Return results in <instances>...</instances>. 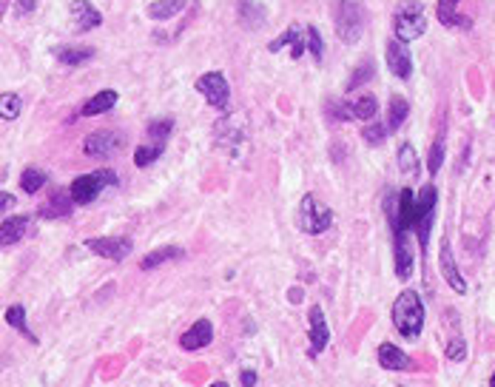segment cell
I'll return each mask as SVG.
<instances>
[{
  "instance_id": "obj_1",
  "label": "cell",
  "mask_w": 495,
  "mask_h": 387,
  "mask_svg": "<svg viewBox=\"0 0 495 387\" xmlns=\"http://www.w3.org/2000/svg\"><path fill=\"white\" fill-rule=\"evenodd\" d=\"M393 328L404 339H419L424 330V302L416 290H401L393 302Z\"/></svg>"
},
{
  "instance_id": "obj_2",
  "label": "cell",
  "mask_w": 495,
  "mask_h": 387,
  "mask_svg": "<svg viewBox=\"0 0 495 387\" xmlns=\"http://www.w3.org/2000/svg\"><path fill=\"white\" fill-rule=\"evenodd\" d=\"M393 31L404 43L419 40L427 31V12L422 0H401L393 12Z\"/></svg>"
},
{
  "instance_id": "obj_3",
  "label": "cell",
  "mask_w": 495,
  "mask_h": 387,
  "mask_svg": "<svg viewBox=\"0 0 495 387\" xmlns=\"http://www.w3.org/2000/svg\"><path fill=\"white\" fill-rule=\"evenodd\" d=\"M364 6L361 0H336V34L342 43L353 46V43L361 40V31H364Z\"/></svg>"
},
{
  "instance_id": "obj_4",
  "label": "cell",
  "mask_w": 495,
  "mask_h": 387,
  "mask_svg": "<svg viewBox=\"0 0 495 387\" xmlns=\"http://www.w3.org/2000/svg\"><path fill=\"white\" fill-rule=\"evenodd\" d=\"M436 205H438V191L433 183H427L419 197H416V211H412V231L419 237V245L427 251L430 245V231H433V220H436Z\"/></svg>"
},
{
  "instance_id": "obj_5",
  "label": "cell",
  "mask_w": 495,
  "mask_h": 387,
  "mask_svg": "<svg viewBox=\"0 0 495 387\" xmlns=\"http://www.w3.org/2000/svg\"><path fill=\"white\" fill-rule=\"evenodd\" d=\"M296 225H299L302 234L319 237V234H324L330 225H333V211H330L327 205H322L313 194H308V197H302V202H299Z\"/></svg>"
},
{
  "instance_id": "obj_6",
  "label": "cell",
  "mask_w": 495,
  "mask_h": 387,
  "mask_svg": "<svg viewBox=\"0 0 495 387\" xmlns=\"http://www.w3.org/2000/svg\"><path fill=\"white\" fill-rule=\"evenodd\" d=\"M117 185V174L111 168H100V171H92V174H82L71 183V197L77 205H92L103 188H114Z\"/></svg>"
},
{
  "instance_id": "obj_7",
  "label": "cell",
  "mask_w": 495,
  "mask_h": 387,
  "mask_svg": "<svg viewBox=\"0 0 495 387\" xmlns=\"http://www.w3.org/2000/svg\"><path fill=\"white\" fill-rule=\"evenodd\" d=\"M196 92H202V97L208 100V106H214L217 111H225L231 103V85L225 80V74L220 71H208L196 80Z\"/></svg>"
},
{
  "instance_id": "obj_8",
  "label": "cell",
  "mask_w": 495,
  "mask_h": 387,
  "mask_svg": "<svg viewBox=\"0 0 495 387\" xmlns=\"http://www.w3.org/2000/svg\"><path fill=\"white\" fill-rule=\"evenodd\" d=\"M248 140V132H245V122L236 120V117H222L217 122V143L222 151H228L234 160L242 157V146Z\"/></svg>"
},
{
  "instance_id": "obj_9",
  "label": "cell",
  "mask_w": 495,
  "mask_h": 387,
  "mask_svg": "<svg viewBox=\"0 0 495 387\" xmlns=\"http://www.w3.org/2000/svg\"><path fill=\"white\" fill-rule=\"evenodd\" d=\"M122 143H126V137H122L120 132H111V128H106V132H94L86 137V143H82V151H86V157H94V160H106V157H114Z\"/></svg>"
},
{
  "instance_id": "obj_10",
  "label": "cell",
  "mask_w": 495,
  "mask_h": 387,
  "mask_svg": "<svg viewBox=\"0 0 495 387\" xmlns=\"http://www.w3.org/2000/svg\"><path fill=\"white\" fill-rule=\"evenodd\" d=\"M86 248L97 256H106V260L122 262V260H129L134 245L129 237H92V239H86Z\"/></svg>"
},
{
  "instance_id": "obj_11",
  "label": "cell",
  "mask_w": 495,
  "mask_h": 387,
  "mask_svg": "<svg viewBox=\"0 0 495 387\" xmlns=\"http://www.w3.org/2000/svg\"><path fill=\"white\" fill-rule=\"evenodd\" d=\"M438 265H441L444 282H447L452 290H456V293H467V282H464V276H461V271H459V265H456V256H452V248H450L447 239L441 242V251H438Z\"/></svg>"
},
{
  "instance_id": "obj_12",
  "label": "cell",
  "mask_w": 495,
  "mask_h": 387,
  "mask_svg": "<svg viewBox=\"0 0 495 387\" xmlns=\"http://www.w3.org/2000/svg\"><path fill=\"white\" fill-rule=\"evenodd\" d=\"M214 342V325L208 319H196L182 336H180V348L182 351H202Z\"/></svg>"
},
{
  "instance_id": "obj_13",
  "label": "cell",
  "mask_w": 495,
  "mask_h": 387,
  "mask_svg": "<svg viewBox=\"0 0 495 387\" xmlns=\"http://www.w3.org/2000/svg\"><path fill=\"white\" fill-rule=\"evenodd\" d=\"M387 69H390L396 77H401V80H407V77L412 74V57H410V49H407V43L399 40V37L387 43Z\"/></svg>"
},
{
  "instance_id": "obj_14",
  "label": "cell",
  "mask_w": 495,
  "mask_h": 387,
  "mask_svg": "<svg viewBox=\"0 0 495 387\" xmlns=\"http://www.w3.org/2000/svg\"><path fill=\"white\" fill-rule=\"evenodd\" d=\"M308 319H310V348H308V353H310V356H319V353L327 348V342H330V328H327L324 314H322L319 305L310 308Z\"/></svg>"
},
{
  "instance_id": "obj_15",
  "label": "cell",
  "mask_w": 495,
  "mask_h": 387,
  "mask_svg": "<svg viewBox=\"0 0 495 387\" xmlns=\"http://www.w3.org/2000/svg\"><path fill=\"white\" fill-rule=\"evenodd\" d=\"M74 197H71V191H55L49 199H46V205L40 208V217L43 220H60V217H69V213L74 211Z\"/></svg>"
},
{
  "instance_id": "obj_16",
  "label": "cell",
  "mask_w": 495,
  "mask_h": 387,
  "mask_svg": "<svg viewBox=\"0 0 495 387\" xmlns=\"http://www.w3.org/2000/svg\"><path fill=\"white\" fill-rule=\"evenodd\" d=\"M69 12H71V20L77 23V29H82V31L97 29L103 23V15L89 3V0H71Z\"/></svg>"
},
{
  "instance_id": "obj_17",
  "label": "cell",
  "mask_w": 495,
  "mask_h": 387,
  "mask_svg": "<svg viewBox=\"0 0 495 387\" xmlns=\"http://www.w3.org/2000/svg\"><path fill=\"white\" fill-rule=\"evenodd\" d=\"M459 3L461 0H438V23H444L447 29H473V20L459 15Z\"/></svg>"
},
{
  "instance_id": "obj_18",
  "label": "cell",
  "mask_w": 495,
  "mask_h": 387,
  "mask_svg": "<svg viewBox=\"0 0 495 387\" xmlns=\"http://www.w3.org/2000/svg\"><path fill=\"white\" fill-rule=\"evenodd\" d=\"M379 365L385 370H410L412 359L401 348H396L393 342H385V345H379Z\"/></svg>"
},
{
  "instance_id": "obj_19",
  "label": "cell",
  "mask_w": 495,
  "mask_h": 387,
  "mask_svg": "<svg viewBox=\"0 0 495 387\" xmlns=\"http://www.w3.org/2000/svg\"><path fill=\"white\" fill-rule=\"evenodd\" d=\"M29 223H31L29 213H20V217L3 220V225H0V242H3V248H12L15 242H20L23 234H26V228H29Z\"/></svg>"
},
{
  "instance_id": "obj_20",
  "label": "cell",
  "mask_w": 495,
  "mask_h": 387,
  "mask_svg": "<svg viewBox=\"0 0 495 387\" xmlns=\"http://www.w3.org/2000/svg\"><path fill=\"white\" fill-rule=\"evenodd\" d=\"M117 100H120V94H117L114 89H103V92H97L89 103H82L80 114H82V117H97V114H106V111H111V108L117 106Z\"/></svg>"
},
{
  "instance_id": "obj_21",
  "label": "cell",
  "mask_w": 495,
  "mask_h": 387,
  "mask_svg": "<svg viewBox=\"0 0 495 387\" xmlns=\"http://www.w3.org/2000/svg\"><path fill=\"white\" fill-rule=\"evenodd\" d=\"M347 108V120H373L379 114V103L373 94H359L356 100L345 103Z\"/></svg>"
},
{
  "instance_id": "obj_22",
  "label": "cell",
  "mask_w": 495,
  "mask_h": 387,
  "mask_svg": "<svg viewBox=\"0 0 495 387\" xmlns=\"http://www.w3.org/2000/svg\"><path fill=\"white\" fill-rule=\"evenodd\" d=\"M52 55L63 63V66H80L94 57V49L92 46H57L52 49Z\"/></svg>"
},
{
  "instance_id": "obj_23",
  "label": "cell",
  "mask_w": 495,
  "mask_h": 387,
  "mask_svg": "<svg viewBox=\"0 0 495 387\" xmlns=\"http://www.w3.org/2000/svg\"><path fill=\"white\" fill-rule=\"evenodd\" d=\"M180 256H182V248L165 245V248H157V251H151L148 256H143L140 268H143V271H154V268H159V265H165V262H171V260H180Z\"/></svg>"
},
{
  "instance_id": "obj_24",
  "label": "cell",
  "mask_w": 495,
  "mask_h": 387,
  "mask_svg": "<svg viewBox=\"0 0 495 387\" xmlns=\"http://www.w3.org/2000/svg\"><path fill=\"white\" fill-rule=\"evenodd\" d=\"M285 46H294V57H302V52L308 49V46H305V43L299 40V29H296V26H291V29H285V31H282V34H279L276 40H271V46H268V49H271V52L276 55V52H282Z\"/></svg>"
},
{
  "instance_id": "obj_25",
  "label": "cell",
  "mask_w": 495,
  "mask_h": 387,
  "mask_svg": "<svg viewBox=\"0 0 495 387\" xmlns=\"http://www.w3.org/2000/svg\"><path fill=\"white\" fill-rule=\"evenodd\" d=\"M188 0H154L148 6V17L151 20H171L174 15H180L185 9Z\"/></svg>"
},
{
  "instance_id": "obj_26",
  "label": "cell",
  "mask_w": 495,
  "mask_h": 387,
  "mask_svg": "<svg viewBox=\"0 0 495 387\" xmlns=\"http://www.w3.org/2000/svg\"><path fill=\"white\" fill-rule=\"evenodd\" d=\"M46 183H49V177H46V171H40V168H34V165H29L23 174H20V185H23V191L26 194H37V191H43L46 188Z\"/></svg>"
},
{
  "instance_id": "obj_27",
  "label": "cell",
  "mask_w": 495,
  "mask_h": 387,
  "mask_svg": "<svg viewBox=\"0 0 495 387\" xmlns=\"http://www.w3.org/2000/svg\"><path fill=\"white\" fill-rule=\"evenodd\" d=\"M399 171L404 177H419V154L410 143L399 148Z\"/></svg>"
},
{
  "instance_id": "obj_28",
  "label": "cell",
  "mask_w": 495,
  "mask_h": 387,
  "mask_svg": "<svg viewBox=\"0 0 495 387\" xmlns=\"http://www.w3.org/2000/svg\"><path fill=\"white\" fill-rule=\"evenodd\" d=\"M407 114H410V103L401 94H393L390 97V117H387V128H390V132L401 128V122L407 120Z\"/></svg>"
},
{
  "instance_id": "obj_29",
  "label": "cell",
  "mask_w": 495,
  "mask_h": 387,
  "mask_svg": "<svg viewBox=\"0 0 495 387\" xmlns=\"http://www.w3.org/2000/svg\"><path fill=\"white\" fill-rule=\"evenodd\" d=\"M162 151H165V143H157V140H151V143H145V146H137V151H134V162H137V168L151 165L154 160L162 157Z\"/></svg>"
},
{
  "instance_id": "obj_30",
  "label": "cell",
  "mask_w": 495,
  "mask_h": 387,
  "mask_svg": "<svg viewBox=\"0 0 495 387\" xmlns=\"http://www.w3.org/2000/svg\"><path fill=\"white\" fill-rule=\"evenodd\" d=\"M6 322H9V325L17 330V333H23L29 342H37V336H34V333L26 328V311H23V305H12V308L6 311Z\"/></svg>"
},
{
  "instance_id": "obj_31",
  "label": "cell",
  "mask_w": 495,
  "mask_h": 387,
  "mask_svg": "<svg viewBox=\"0 0 495 387\" xmlns=\"http://www.w3.org/2000/svg\"><path fill=\"white\" fill-rule=\"evenodd\" d=\"M239 17H242V23L248 29H257L265 20V12L259 6H254V0H242V3H239Z\"/></svg>"
},
{
  "instance_id": "obj_32",
  "label": "cell",
  "mask_w": 495,
  "mask_h": 387,
  "mask_svg": "<svg viewBox=\"0 0 495 387\" xmlns=\"http://www.w3.org/2000/svg\"><path fill=\"white\" fill-rule=\"evenodd\" d=\"M373 74H376V66H373V60H364L353 74H350V80H347V92H356L359 85H364L367 80H373Z\"/></svg>"
},
{
  "instance_id": "obj_33",
  "label": "cell",
  "mask_w": 495,
  "mask_h": 387,
  "mask_svg": "<svg viewBox=\"0 0 495 387\" xmlns=\"http://www.w3.org/2000/svg\"><path fill=\"white\" fill-rule=\"evenodd\" d=\"M20 111H23V100L15 92H6L0 97V114H3V120H17Z\"/></svg>"
},
{
  "instance_id": "obj_34",
  "label": "cell",
  "mask_w": 495,
  "mask_h": 387,
  "mask_svg": "<svg viewBox=\"0 0 495 387\" xmlns=\"http://www.w3.org/2000/svg\"><path fill=\"white\" fill-rule=\"evenodd\" d=\"M441 165H444V137H436V143H433V148L427 154V171L436 177L441 171Z\"/></svg>"
},
{
  "instance_id": "obj_35",
  "label": "cell",
  "mask_w": 495,
  "mask_h": 387,
  "mask_svg": "<svg viewBox=\"0 0 495 387\" xmlns=\"http://www.w3.org/2000/svg\"><path fill=\"white\" fill-rule=\"evenodd\" d=\"M174 132V120H157L148 125V137L157 143H168V134Z\"/></svg>"
},
{
  "instance_id": "obj_36",
  "label": "cell",
  "mask_w": 495,
  "mask_h": 387,
  "mask_svg": "<svg viewBox=\"0 0 495 387\" xmlns=\"http://www.w3.org/2000/svg\"><path fill=\"white\" fill-rule=\"evenodd\" d=\"M305 46H308V52L313 55V60H322V57H324V46H322V37H319V29H316V26H308V31H305Z\"/></svg>"
},
{
  "instance_id": "obj_37",
  "label": "cell",
  "mask_w": 495,
  "mask_h": 387,
  "mask_svg": "<svg viewBox=\"0 0 495 387\" xmlns=\"http://www.w3.org/2000/svg\"><path fill=\"white\" fill-rule=\"evenodd\" d=\"M387 132H390V128H385V125L373 122V125H367V128H364L361 137H364V143H367V146H382V143L387 140Z\"/></svg>"
},
{
  "instance_id": "obj_38",
  "label": "cell",
  "mask_w": 495,
  "mask_h": 387,
  "mask_svg": "<svg viewBox=\"0 0 495 387\" xmlns=\"http://www.w3.org/2000/svg\"><path fill=\"white\" fill-rule=\"evenodd\" d=\"M467 356V342L461 336H456L452 342H447V359L450 362H461Z\"/></svg>"
},
{
  "instance_id": "obj_39",
  "label": "cell",
  "mask_w": 495,
  "mask_h": 387,
  "mask_svg": "<svg viewBox=\"0 0 495 387\" xmlns=\"http://www.w3.org/2000/svg\"><path fill=\"white\" fill-rule=\"evenodd\" d=\"M37 9V0H15V15L23 17V15H31Z\"/></svg>"
},
{
  "instance_id": "obj_40",
  "label": "cell",
  "mask_w": 495,
  "mask_h": 387,
  "mask_svg": "<svg viewBox=\"0 0 495 387\" xmlns=\"http://www.w3.org/2000/svg\"><path fill=\"white\" fill-rule=\"evenodd\" d=\"M239 381H242V384H257V373H254V370H242V373H239Z\"/></svg>"
},
{
  "instance_id": "obj_41",
  "label": "cell",
  "mask_w": 495,
  "mask_h": 387,
  "mask_svg": "<svg viewBox=\"0 0 495 387\" xmlns=\"http://www.w3.org/2000/svg\"><path fill=\"white\" fill-rule=\"evenodd\" d=\"M0 202H3V205H0V208H3V211H9L12 205H17V199H15L12 194H3V197H0Z\"/></svg>"
},
{
  "instance_id": "obj_42",
  "label": "cell",
  "mask_w": 495,
  "mask_h": 387,
  "mask_svg": "<svg viewBox=\"0 0 495 387\" xmlns=\"http://www.w3.org/2000/svg\"><path fill=\"white\" fill-rule=\"evenodd\" d=\"M489 384H495V373H492V379H489Z\"/></svg>"
}]
</instances>
